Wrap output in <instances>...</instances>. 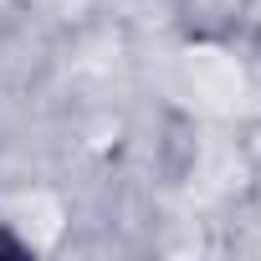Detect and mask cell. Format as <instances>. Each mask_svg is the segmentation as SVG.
I'll list each match as a JSON object with an SVG mask.
<instances>
[{"instance_id": "6da1fadb", "label": "cell", "mask_w": 261, "mask_h": 261, "mask_svg": "<svg viewBox=\"0 0 261 261\" xmlns=\"http://www.w3.org/2000/svg\"><path fill=\"white\" fill-rule=\"evenodd\" d=\"M26 251H31V246H26L16 230H6V225H0V256H26Z\"/></svg>"}]
</instances>
